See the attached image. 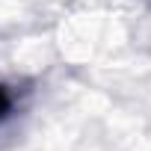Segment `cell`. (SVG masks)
Wrapping results in <instances>:
<instances>
[{
  "instance_id": "obj_1",
  "label": "cell",
  "mask_w": 151,
  "mask_h": 151,
  "mask_svg": "<svg viewBox=\"0 0 151 151\" xmlns=\"http://www.w3.org/2000/svg\"><path fill=\"white\" fill-rule=\"evenodd\" d=\"M9 107H12V98H9V92H6L3 86H0V119L9 113Z\"/></svg>"
}]
</instances>
